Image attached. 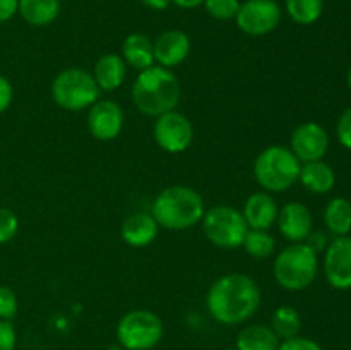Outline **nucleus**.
Here are the masks:
<instances>
[{"instance_id":"72a5a7b5","label":"nucleus","mask_w":351,"mask_h":350,"mask_svg":"<svg viewBox=\"0 0 351 350\" xmlns=\"http://www.w3.org/2000/svg\"><path fill=\"white\" fill-rule=\"evenodd\" d=\"M305 244H307L314 253L319 254L321 250H326V247L329 246V240L324 232H321V230H312V232L308 233L307 239H305Z\"/></svg>"},{"instance_id":"423d86ee","label":"nucleus","mask_w":351,"mask_h":350,"mask_svg":"<svg viewBox=\"0 0 351 350\" xmlns=\"http://www.w3.org/2000/svg\"><path fill=\"white\" fill-rule=\"evenodd\" d=\"M101 89L91 72L79 67H69L58 72L51 82V98L60 108L81 112L98 102Z\"/></svg>"},{"instance_id":"ddd939ff","label":"nucleus","mask_w":351,"mask_h":350,"mask_svg":"<svg viewBox=\"0 0 351 350\" xmlns=\"http://www.w3.org/2000/svg\"><path fill=\"white\" fill-rule=\"evenodd\" d=\"M329 148V136L324 127L317 122L300 124L293 130L290 139V150L300 161L322 160Z\"/></svg>"},{"instance_id":"a211bd4d","label":"nucleus","mask_w":351,"mask_h":350,"mask_svg":"<svg viewBox=\"0 0 351 350\" xmlns=\"http://www.w3.org/2000/svg\"><path fill=\"white\" fill-rule=\"evenodd\" d=\"M125 75L127 64L123 62L122 55L105 54L96 60L93 78L101 91H115L123 84Z\"/></svg>"},{"instance_id":"58836bf2","label":"nucleus","mask_w":351,"mask_h":350,"mask_svg":"<svg viewBox=\"0 0 351 350\" xmlns=\"http://www.w3.org/2000/svg\"><path fill=\"white\" fill-rule=\"evenodd\" d=\"M108 350H123V347H120V345H115V347H110Z\"/></svg>"},{"instance_id":"c756f323","label":"nucleus","mask_w":351,"mask_h":350,"mask_svg":"<svg viewBox=\"0 0 351 350\" xmlns=\"http://www.w3.org/2000/svg\"><path fill=\"white\" fill-rule=\"evenodd\" d=\"M336 134H338V141L341 143V146L351 150V106H348L339 117Z\"/></svg>"},{"instance_id":"473e14b6","label":"nucleus","mask_w":351,"mask_h":350,"mask_svg":"<svg viewBox=\"0 0 351 350\" xmlns=\"http://www.w3.org/2000/svg\"><path fill=\"white\" fill-rule=\"evenodd\" d=\"M14 98V88L5 75L0 74V113L5 112Z\"/></svg>"},{"instance_id":"2eb2a0df","label":"nucleus","mask_w":351,"mask_h":350,"mask_svg":"<svg viewBox=\"0 0 351 350\" xmlns=\"http://www.w3.org/2000/svg\"><path fill=\"white\" fill-rule=\"evenodd\" d=\"M278 229L280 233L291 244L305 242L312 232V213L305 205L291 201L278 211Z\"/></svg>"},{"instance_id":"f03ea898","label":"nucleus","mask_w":351,"mask_h":350,"mask_svg":"<svg viewBox=\"0 0 351 350\" xmlns=\"http://www.w3.org/2000/svg\"><path fill=\"white\" fill-rule=\"evenodd\" d=\"M180 93V84L171 69L151 65L141 71L134 81L132 102L141 113L156 119L177 108Z\"/></svg>"},{"instance_id":"b1692460","label":"nucleus","mask_w":351,"mask_h":350,"mask_svg":"<svg viewBox=\"0 0 351 350\" xmlns=\"http://www.w3.org/2000/svg\"><path fill=\"white\" fill-rule=\"evenodd\" d=\"M269 326L276 333L278 338L283 342V340H290L298 336L302 328V318L297 309L291 307V305H280L273 312Z\"/></svg>"},{"instance_id":"cd10ccee","label":"nucleus","mask_w":351,"mask_h":350,"mask_svg":"<svg viewBox=\"0 0 351 350\" xmlns=\"http://www.w3.org/2000/svg\"><path fill=\"white\" fill-rule=\"evenodd\" d=\"M19 230V220L16 213L7 208H0V244H7L16 237Z\"/></svg>"},{"instance_id":"bb28decb","label":"nucleus","mask_w":351,"mask_h":350,"mask_svg":"<svg viewBox=\"0 0 351 350\" xmlns=\"http://www.w3.org/2000/svg\"><path fill=\"white\" fill-rule=\"evenodd\" d=\"M240 0H206L204 9L211 17L218 21L235 19L240 9Z\"/></svg>"},{"instance_id":"c85d7f7f","label":"nucleus","mask_w":351,"mask_h":350,"mask_svg":"<svg viewBox=\"0 0 351 350\" xmlns=\"http://www.w3.org/2000/svg\"><path fill=\"white\" fill-rule=\"evenodd\" d=\"M17 295L14 294L12 288L0 285V319L10 321L17 314Z\"/></svg>"},{"instance_id":"393cba45","label":"nucleus","mask_w":351,"mask_h":350,"mask_svg":"<svg viewBox=\"0 0 351 350\" xmlns=\"http://www.w3.org/2000/svg\"><path fill=\"white\" fill-rule=\"evenodd\" d=\"M285 9L293 23L311 26L322 16L324 0H287Z\"/></svg>"},{"instance_id":"e433bc0d","label":"nucleus","mask_w":351,"mask_h":350,"mask_svg":"<svg viewBox=\"0 0 351 350\" xmlns=\"http://www.w3.org/2000/svg\"><path fill=\"white\" fill-rule=\"evenodd\" d=\"M206 0H171V3H175L180 9H195V7L204 5Z\"/></svg>"},{"instance_id":"f257e3e1","label":"nucleus","mask_w":351,"mask_h":350,"mask_svg":"<svg viewBox=\"0 0 351 350\" xmlns=\"http://www.w3.org/2000/svg\"><path fill=\"white\" fill-rule=\"evenodd\" d=\"M261 299V288L254 278L243 273H228L209 287L206 307L211 318L221 325H242L256 314Z\"/></svg>"},{"instance_id":"1a4fd4ad","label":"nucleus","mask_w":351,"mask_h":350,"mask_svg":"<svg viewBox=\"0 0 351 350\" xmlns=\"http://www.w3.org/2000/svg\"><path fill=\"white\" fill-rule=\"evenodd\" d=\"M283 10L276 0H245L237 12V26L249 36H264L276 30Z\"/></svg>"},{"instance_id":"0eeeda50","label":"nucleus","mask_w":351,"mask_h":350,"mask_svg":"<svg viewBox=\"0 0 351 350\" xmlns=\"http://www.w3.org/2000/svg\"><path fill=\"white\" fill-rule=\"evenodd\" d=\"M201 223L206 239L221 249L242 247L245 233L249 232V225L242 211L226 205L209 208L202 216Z\"/></svg>"},{"instance_id":"412c9836","label":"nucleus","mask_w":351,"mask_h":350,"mask_svg":"<svg viewBox=\"0 0 351 350\" xmlns=\"http://www.w3.org/2000/svg\"><path fill=\"white\" fill-rule=\"evenodd\" d=\"M281 340L267 325H250L237 335V350H278Z\"/></svg>"},{"instance_id":"39448f33","label":"nucleus","mask_w":351,"mask_h":350,"mask_svg":"<svg viewBox=\"0 0 351 350\" xmlns=\"http://www.w3.org/2000/svg\"><path fill=\"white\" fill-rule=\"evenodd\" d=\"M273 271L278 285L285 290H305L317 278V253H314L305 242L290 244L278 254Z\"/></svg>"},{"instance_id":"9b49d317","label":"nucleus","mask_w":351,"mask_h":350,"mask_svg":"<svg viewBox=\"0 0 351 350\" xmlns=\"http://www.w3.org/2000/svg\"><path fill=\"white\" fill-rule=\"evenodd\" d=\"M324 275L332 288L350 290L351 288V237H336L326 247Z\"/></svg>"},{"instance_id":"5701e85b","label":"nucleus","mask_w":351,"mask_h":350,"mask_svg":"<svg viewBox=\"0 0 351 350\" xmlns=\"http://www.w3.org/2000/svg\"><path fill=\"white\" fill-rule=\"evenodd\" d=\"M324 223L335 237L348 235L351 232V201L346 198H332L326 205Z\"/></svg>"},{"instance_id":"dca6fc26","label":"nucleus","mask_w":351,"mask_h":350,"mask_svg":"<svg viewBox=\"0 0 351 350\" xmlns=\"http://www.w3.org/2000/svg\"><path fill=\"white\" fill-rule=\"evenodd\" d=\"M278 205L271 192H254L243 202V218L252 230H269L276 223Z\"/></svg>"},{"instance_id":"6ab92c4d","label":"nucleus","mask_w":351,"mask_h":350,"mask_svg":"<svg viewBox=\"0 0 351 350\" xmlns=\"http://www.w3.org/2000/svg\"><path fill=\"white\" fill-rule=\"evenodd\" d=\"M298 180L307 191L314 194H328L336 184V174L326 161H307L300 167Z\"/></svg>"},{"instance_id":"aec40b11","label":"nucleus","mask_w":351,"mask_h":350,"mask_svg":"<svg viewBox=\"0 0 351 350\" xmlns=\"http://www.w3.org/2000/svg\"><path fill=\"white\" fill-rule=\"evenodd\" d=\"M122 58L139 72L151 67L154 65L153 41L143 33H130L122 43Z\"/></svg>"},{"instance_id":"4be33fe9","label":"nucleus","mask_w":351,"mask_h":350,"mask_svg":"<svg viewBox=\"0 0 351 350\" xmlns=\"http://www.w3.org/2000/svg\"><path fill=\"white\" fill-rule=\"evenodd\" d=\"M19 14L31 26H48L60 14V0H19Z\"/></svg>"},{"instance_id":"a878e982","label":"nucleus","mask_w":351,"mask_h":350,"mask_svg":"<svg viewBox=\"0 0 351 350\" xmlns=\"http://www.w3.org/2000/svg\"><path fill=\"white\" fill-rule=\"evenodd\" d=\"M242 247L254 259H267L276 249V239L267 230H252L245 233Z\"/></svg>"},{"instance_id":"7c9ffc66","label":"nucleus","mask_w":351,"mask_h":350,"mask_svg":"<svg viewBox=\"0 0 351 350\" xmlns=\"http://www.w3.org/2000/svg\"><path fill=\"white\" fill-rule=\"evenodd\" d=\"M278 350H324L317 342L305 336H295V338L283 340Z\"/></svg>"},{"instance_id":"6e6552de","label":"nucleus","mask_w":351,"mask_h":350,"mask_svg":"<svg viewBox=\"0 0 351 350\" xmlns=\"http://www.w3.org/2000/svg\"><path fill=\"white\" fill-rule=\"evenodd\" d=\"M163 321L147 309H134L117 325V340L125 350H151L163 338Z\"/></svg>"},{"instance_id":"ea45409f","label":"nucleus","mask_w":351,"mask_h":350,"mask_svg":"<svg viewBox=\"0 0 351 350\" xmlns=\"http://www.w3.org/2000/svg\"><path fill=\"white\" fill-rule=\"evenodd\" d=\"M226 350H237V349H226Z\"/></svg>"},{"instance_id":"f3484780","label":"nucleus","mask_w":351,"mask_h":350,"mask_svg":"<svg viewBox=\"0 0 351 350\" xmlns=\"http://www.w3.org/2000/svg\"><path fill=\"white\" fill-rule=\"evenodd\" d=\"M158 230H160V225L153 215L134 213L122 222L120 235L127 246L141 249V247H147L154 242V239L158 237Z\"/></svg>"},{"instance_id":"c9c22d12","label":"nucleus","mask_w":351,"mask_h":350,"mask_svg":"<svg viewBox=\"0 0 351 350\" xmlns=\"http://www.w3.org/2000/svg\"><path fill=\"white\" fill-rule=\"evenodd\" d=\"M141 2L151 10H167L170 7L171 0H141Z\"/></svg>"},{"instance_id":"f8f14e48","label":"nucleus","mask_w":351,"mask_h":350,"mask_svg":"<svg viewBox=\"0 0 351 350\" xmlns=\"http://www.w3.org/2000/svg\"><path fill=\"white\" fill-rule=\"evenodd\" d=\"M123 127V110L113 100H98L89 106L88 129L95 139L113 141Z\"/></svg>"},{"instance_id":"7ed1b4c3","label":"nucleus","mask_w":351,"mask_h":350,"mask_svg":"<svg viewBox=\"0 0 351 350\" xmlns=\"http://www.w3.org/2000/svg\"><path fill=\"white\" fill-rule=\"evenodd\" d=\"M206 213L204 199L189 185H170L153 201L151 215L161 229L187 230L201 223Z\"/></svg>"},{"instance_id":"20e7f679","label":"nucleus","mask_w":351,"mask_h":350,"mask_svg":"<svg viewBox=\"0 0 351 350\" xmlns=\"http://www.w3.org/2000/svg\"><path fill=\"white\" fill-rule=\"evenodd\" d=\"M302 161L283 144L267 146L254 161V178L266 192H285L298 182Z\"/></svg>"},{"instance_id":"f704fd0d","label":"nucleus","mask_w":351,"mask_h":350,"mask_svg":"<svg viewBox=\"0 0 351 350\" xmlns=\"http://www.w3.org/2000/svg\"><path fill=\"white\" fill-rule=\"evenodd\" d=\"M19 12V0H0V23H7Z\"/></svg>"},{"instance_id":"4c0bfd02","label":"nucleus","mask_w":351,"mask_h":350,"mask_svg":"<svg viewBox=\"0 0 351 350\" xmlns=\"http://www.w3.org/2000/svg\"><path fill=\"white\" fill-rule=\"evenodd\" d=\"M346 82H348V88L351 91V67L348 69V75H346Z\"/></svg>"},{"instance_id":"4468645a","label":"nucleus","mask_w":351,"mask_h":350,"mask_svg":"<svg viewBox=\"0 0 351 350\" xmlns=\"http://www.w3.org/2000/svg\"><path fill=\"white\" fill-rule=\"evenodd\" d=\"M154 62L161 67L173 69L184 64L191 54V38L180 30H168L153 41Z\"/></svg>"},{"instance_id":"9d476101","label":"nucleus","mask_w":351,"mask_h":350,"mask_svg":"<svg viewBox=\"0 0 351 350\" xmlns=\"http://www.w3.org/2000/svg\"><path fill=\"white\" fill-rule=\"evenodd\" d=\"M153 136L158 146L171 154L184 153L194 139V127L184 113L171 110L156 117Z\"/></svg>"},{"instance_id":"2f4dec72","label":"nucleus","mask_w":351,"mask_h":350,"mask_svg":"<svg viewBox=\"0 0 351 350\" xmlns=\"http://www.w3.org/2000/svg\"><path fill=\"white\" fill-rule=\"evenodd\" d=\"M16 342V328L12 326V323L0 319V350H14Z\"/></svg>"}]
</instances>
